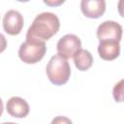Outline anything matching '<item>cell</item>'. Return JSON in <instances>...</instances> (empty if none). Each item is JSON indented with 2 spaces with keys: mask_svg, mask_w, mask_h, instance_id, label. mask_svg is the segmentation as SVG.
<instances>
[{
  "mask_svg": "<svg viewBox=\"0 0 124 124\" xmlns=\"http://www.w3.org/2000/svg\"><path fill=\"white\" fill-rule=\"evenodd\" d=\"M80 10L89 18H99L106 12V1L104 0H81Z\"/></svg>",
  "mask_w": 124,
  "mask_h": 124,
  "instance_id": "obj_8",
  "label": "cell"
},
{
  "mask_svg": "<svg viewBox=\"0 0 124 124\" xmlns=\"http://www.w3.org/2000/svg\"><path fill=\"white\" fill-rule=\"evenodd\" d=\"M7 47V40L3 34L0 33V53L3 52Z\"/></svg>",
  "mask_w": 124,
  "mask_h": 124,
  "instance_id": "obj_13",
  "label": "cell"
},
{
  "mask_svg": "<svg viewBox=\"0 0 124 124\" xmlns=\"http://www.w3.org/2000/svg\"><path fill=\"white\" fill-rule=\"evenodd\" d=\"M46 52V46L45 42L26 39L18 48V57L26 64H35L41 61Z\"/></svg>",
  "mask_w": 124,
  "mask_h": 124,
  "instance_id": "obj_3",
  "label": "cell"
},
{
  "mask_svg": "<svg viewBox=\"0 0 124 124\" xmlns=\"http://www.w3.org/2000/svg\"><path fill=\"white\" fill-rule=\"evenodd\" d=\"M46 73L51 83L54 85H63L70 78L71 67L67 59L56 54L47 62Z\"/></svg>",
  "mask_w": 124,
  "mask_h": 124,
  "instance_id": "obj_2",
  "label": "cell"
},
{
  "mask_svg": "<svg viewBox=\"0 0 124 124\" xmlns=\"http://www.w3.org/2000/svg\"><path fill=\"white\" fill-rule=\"evenodd\" d=\"M1 124H16V123H14V122H4V123H1Z\"/></svg>",
  "mask_w": 124,
  "mask_h": 124,
  "instance_id": "obj_16",
  "label": "cell"
},
{
  "mask_svg": "<svg viewBox=\"0 0 124 124\" xmlns=\"http://www.w3.org/2000/svg\"><path fill=\"white\" fill-rule=\"evenodd\" d=\"M3 110H4V105H3V101H2V99L0 98V116H1L2 113H3Z\"/></svg>",
  "mask_w": 124,
  "mask_h": 124,
  "instance_id": "obj_15",
  "label": "cell"
},
{
  "mask_svg": "<svg viewBox=\"0 0 124 124\" xmlns=\"http://www.w3.org/2000/svg\"><path fill=\"white\" fill-rule=\"evenodd\" d=\"M97 37L99 41H117L120 43L122 38V26L113 20H106L97 28Z\"/></svg>",
  "mask_w": 124,
  "mask_h": 124,
  "instance_id": "obj_5",
  "label": "cell"
},
{
  "mask_svg": "<svg viewBox=\"0 0 124 124\" xmlns=\"http://www.w3.org/2000/svg\"><path fill=\"white\" fill-rule=\"evenodd\" d=\"M50 124H73L72 120L66 116H62V115H59V116H56L54 117Z\"/></svg>",
  "mask_w": 124,
  "mask_h": 124,
  "instance_id": "obj_12",
  "label": "cell"
},
{
  "mask_svg": "<svg viewBox=\"0 0 124 124\" xmlns=\"http://www.w3.org/2000/svg\"><path fill=\"white\" fill-rule=\"evenodd\" d=\"M60 27L58 16L50 12L39 14L27 30L26 39H35L42 42L49 40L54 36Z\"/></svg>",
  "mask_w": 124,
  "mask_h": 124,
  "instance_id": "obj_1",
  "label": "cell"
},
{
  "mask_svg": "<svg viewBox=\"0 0 124 124\" xmlns=\"http://www.w3.org/2000/svg\"><path fill=\"white\" fill-rule=\"evenodd\" d=\"M99 56L107 61H111L117 58L120 54V43L117 41H99L98 45Z\"/></svg>",
  "mask_w": 124,
  "mask_h": 124,
  "instance_id": "obj_9",
  "label": "cell"
},
{
  "mask_svg": "<svg viewBox=\"0 0 124 124\" xmlns=\"http://www.w3.org/2000/svg\"><path fill=\"white\" fill-rule=\"evenodd\" d=\"M81 42L80 39L75 34H66L59 39L56 45L57 54L65 59H69L80 49Z\"/></svg>",
  "mask_w": 124,
  "mask_h": 124,
  "instance_id": "obj_4",
  "label": "cell"
},
{
  "mask_svg": "<svg viewBox=\"0 0 124 124\" xmlns=\"http://www.w3.org/2000/svg\"><path fill=\"white\" fill-rule=\"evenodd\" d=\"M45 4L48 5V6H59L61 4L64 3V0H58V1H49V0H45L44 1Z\"/></svg>",
  "mask_w": 124,
  "mask_h": 124,
  "instance_id": "obj_14",
  "label": "cell"
},
{
  "mask_svg": "<svg viewBox=\"0 0 124 124\" xmlns=\"http://www.w3.org/2000/svg\"><path fill=\"white\" fill-rule=\"evenodd\" d=\"M6 109L8 113L16 118H24L28 115L30 108L28 103L17 96H14L7 101Z\"/></svg>",
  "mask_w": 124,
  "mask_h": 124,
  "instance_id": "obj_7",
  "label": "cell"
},
{
  "mask_svg": "<svg viewBox=\"0 0 124 124\" xmlns=\"http://www.w3.org/2000/svg\"><path fill=\"white\" fill-rule=\"evenodd\" d=\"M123 79L119 80L113 87L112 94L115 102H122L123 101Z\"/></svg>",
  "mask_w": 124,
  "mask_h": 124,
  "instance_id": "obj_11",
  "label": "cell"
},
{
  "mask_svg": "<svg viewBox=\"0 0 124 124\" xmlns=\"http://www.w3.org/2000/svg\"><path fill=\"white\" fill-rule=\"evenodd\" d=\"M75 66L79 71H87L93 64V56L87 49H78L73 56Z\"/></svg>",
  "mask_w": 124,
  "mask_h": 124,
  "instance_id": "obj_10",
  "label": "cell"
},
{
  "mask_svg": "<svg viewBox=\"0 0 124 124\" xmlns=\"http://www.w3.org/2000/svg\"><path fill=\"white\" fill-rule=\"evenodd\" d=\"M23 16L16 10H9L3 16V28L9 35L19 34L23 28Z\"/></svg>",
  "mask_w": 124,
  "mask_h": 124,
  "instance_id": "obj_6",
  "label": "cell"
}]
</instances>
